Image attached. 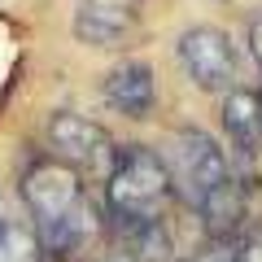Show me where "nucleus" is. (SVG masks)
Segmentation results:
<instances>
[{
    "instance_id": "20e7f679",
    "label": "nucleus",
    "mask_w": 262,
    "mask_h": 262,
    "mask_svg": "<svg viewBox=\"0 0 262 262\" xmlns=\"http://www.w3.org/2000/svg\"><path fill=\"white\" fill-rule=\"evenodd\" d=\"M114 153H118V144H114V136L101 122L83 118V114H70V110H57L48 118V158L66 162L79 179L88 175V179L105 184V175L114 166Z\"/></svg>"
},
{
    "instance_id": "7ed1b4c3",
    "label": "nucleus",
    "mask_w": 262,
    "mask_h": 262,
    "mask_svg": "<svg viewBox=\"0 0 262 262\" xmlns=\"http://www.w3.org/2000/svg\"><path fill=\"white\" fill-rule=\"evenodd\" d=\"M170 170V184H175V196L184 192L192 206H201V196L214 192L232 170V158L223 153V144L214 136H206L201 127H179L175 140H170V158H162Z\"/></svg>"
},
{
    "instance_id": "39448f33",
    "label": "nucleus",
    "mask_w": 262,
    "mask_h": 262,
    "mask_svg": "<svg viewBox=\"0 0 262 262\" xmlns=\"http://www.w3.org/2000/svg\"><path fill=\"white\" fill-rule=\"evenodd\" d=\"M175 57L184 66V75L192 79L201 92H227L236 79V48L227 39V31L219 27H192L179 35Z\"/></svg>"
},
{
    "instance_id": "0eeeda50",
    "label": "nucleus",
    "mask_w": 262,
    "mask_h": 262,
    "mask_svg": "<svg viewBox=\"0 0 262 262\" xmlns=\"http://www.w3.org/2000/svg\"><path fill=\"white\" fill-rule=\"evenodd\" d=\"M105 105L122 118H149L153 105H158V75H153V66L140 61V57H131V61L114 66L110 75H105Z\"/></svg>"
},
{
    "instance_id": "9b49d317",
    "label": "nucleus",
    "mask_w": 262,
    "mask_h": 262,
    "mask_svg": "<svg viewBox=\"0 0 262 262\" xmlns=\"http://www.w3.org/2000/svg\"><path fill=\"white\" fill-rule=\"evenodd\" d=\"M0 262H44L27 214L13 210V201H9L5 188H0Z\"/></svg>"
},
{
    "instance_id": "9d476101",
    "label": "nucleus",
    "mask_w": 262,
    "mask_h": 262,
    "mask_svg": "<svg viewBox=\"0 0 262 262\" xmlns=\"http://www.w3.org/2000/svg\"><path fill=\"white\" fill-rule=\"evenodd\" d=\"M170 253H175V245H170V232L162 219L118 227V245H114L118 262H175Z\"/></svg>"
},
{
    "instance_id": "4468645a",
    "label": "nucleus",
    "mask_w": 262,
    "mask_h": 262,
    "mask_svg": "<svg viewBox=\"0 0 262 262\" xmlns=\"http://www.w3.org/2000/svg\"><path fill=\"white\" fill-rule=\"evenodd\" d=\"M258 118H262V92H258Z\"/></svg>"
},
{
    "instance_id": "1a4fd4ad",
    "label": "nucleus",
    "mask_w": 262,
    "mask_h": 262,
    "mask_svg": "<svg viewBox=\"0 0 262 262\" xmlns=\"http://www.w3.org/2000/svg\"><path fill=\"white\" fill-rule=\"evenodd\" d=\"M201 219H206V232L210 241H232L241 232V219H245V179L241 175H227L214 192L201 196Z\"/></svg>"
},
{
    "instance_id": "f03ea898",
    "label": "nucleus",
    "mask_w": 262,
    "mask_h": 262,
    "mask_svg": "<svg viewBox=\"0 0 262 262\" xmlns=\"http://www.w3.org/2000/svg\"><path fill=\"white\" fill-rule=\"evenodd\" d=\"M18 196H22V214H27L35 241H44L48 232H57V227L70 219V210H75L88 192H83V179L66 166V162L35 158L18 179Z\"/></svg>"
},
{
    "instance_id": "f257e3e1",
    "label": "nucleus",
    "mask_w": 262,
    "mask_h": 262,
    "mask_svg": "<svg viewBox=\"0 0 262 262\" xmlns=\"http://www.w3.org/2000/svg\"><path fill=\"white\" fill-rule=\"evenodd\" d=\"M170 201H175V184H170L162 153L144 149V144H122L105 175V206H110L114 227L166 219Z\"/></svg>"
},
{
    "instance_id": "423d86ee",
    "label": "nucleus",
    "mask_w": 262,
    "mask_h": 262,
    "mask_svg": "<svg viewBox=\"0 0 262 262\" xmlns=\"http://www.w3.org/2000/svg\"><path fill=\"white\" fill-rule=\"evenodd\" d=\"M144 27L140 0H79L70 31L88 48H127Z\"/></svg>"
},
{
    "instance_id": "6e6552de",
    "label": "nucleus",
    "mask_w": 262,
    "mask_h": 262,
    "mask_svg": "<svg viewBox=\"0 0 262 262\" xmlns=\"http://www.w3.org/2000/svg\"><path fill=\"white\" fill-rule=\"evenodd\" d=\"M223 131H227V144H232V158L241 166H258V153H262V118H258V92L249 88H227L223 96Z\"/></svg>"
},
{
    "instance_id": "ddd939ff",
    "label": "nucleus",
    "mask_w": 262,
    "mask_h": 262,
    "mask_svg": "<svg viewBox=\"0 0 262 262\" xmlns=\"http://www.w3.org/2000/svg\"><path fill=\"white\" fill-rule=\"evenodd\" d=\"M249 53H253V61H258V70H262V9L249 18Z\"/></svg>"
},
{
    "instance_id": "f8f14e48",
    "label": "nucleus",
    "mask_w": 262,
    "mask_h": 262,
    "mask_svg": "<svg viewBox=\"0 0 262 262\" xmlns=\"http://www.w3.org/2000/svg\"><path fill=\"white\" fill-rule=\"evenodd\" d=\"M236 262H262V227L249 232L241 245H236Z\"/></svg>"
}]
</instances>
